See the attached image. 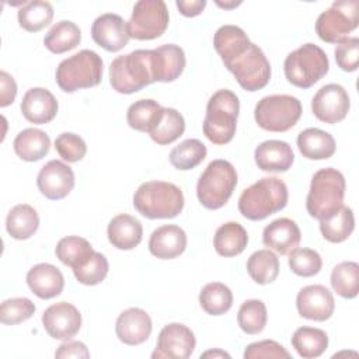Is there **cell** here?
<instances>
[{"label": "cell", "instance_id": "cell-50", "mask_svg": "<svg viewBox=\"0 0 359 359\" xmlns=\"http://www.w3.org/2000/svg\"><path fill=\"white\" fill-rule=\"evenodd\" d=\"M17 95V84L7 72H0V107H7L13 104Z\"/></svg>", "mask_w": 359, "mask_h": 359}, {"label": "cell", "instance_id": "cell-44", "mask_svg": "<svg viewBox=\"0 0 359 359\" xmlns=\"http://www.w3.org/2000/svg\"><path fill=\"white\" fill-rule=\"evenodd\" d=\"M289 266L293 273L303 278H310L321 271L323 259L316 250L294 248L289 252Z\"/></svg>", "mask_w": 359, "mask_h": 359}, {"label": "cell", "instance_id": "cell-25", "mask_svg": "<svg viewBox=\"0 0 359 359\" xmlns=\"http://www.w3.org/2000/svg\"><path fill=\"white\" fill-rule=\"evenodd\" d=\"M151 53L156 81H174L184 72L187 60L181 46L175 43H165L156 49H151Z\"/></svg>", "mask_w": 359, "mask_h": 359}, {"label": "cell", "instance_id": "cell-30", "mask_svg": "<svg viewBox=\"0 0 359 359\" xmlns=\"http://www.w3.org/2000/svg\"><path fill=\"white\" fill-rule=\"evenodd\" d=\"M250 43L251 41L244 29L237 25H222L213 36V46L223 63H227L233 57L238 56L244 49L248 48Z\"/></svg>", "mask_w": 359, "mask_h": 359}, {"label": "cell", "instance_id": "cell-35", "mask_svg": "<svg viewBox=\"0 0 359 359\" xmlns=\"http://www.w3.org/2000/svg\"><path fill=\"white\" fill-rule=\"evenodd\" d=\"M55 254L62 264L76 269L91 258L94 250L86 238L79 236H67L59 240Z\"/></svg>", "mask_w": 359, "mask_h": 359}, {"label": "cell", "instance_id": "cell-47", "mask_svg": "<svg viewBox=\"0 0 359 359\" xmlns=\"http://www.w3.org/2000/svg\"><path fill=\"white\" fill-rule=\"evenodd\" d=\"M55 149L59 156L67 163L80 161L87 153V144L76 133L63 132L55 139Z\"/></svg>", "mask_w": 359, "mask_h": 359}, {"label": "cell", "instance_id": "cell-20", "mask_svg": "<svg viewBox=\"0 0 359 359\" xmlns=\"http://www.w3.org/2000/svg\"><path fill=\"white\" fill-rule=\"evenodd\" d=\"M59 105L55 95L43 88H29L21 101V112L24 118L36 125H45L50 122L57 114Z\"/></svg>", "mask_w": 359, "mask_h": 359}, {"label": "cell", "instance_id": "cell-19", "mask_svg": "<svg viewBox=\"0 0 359 359\" xmlns=\"http://www.w3.org/2000/svg\"><path fill=\"white\" fill-rule=\"evenodd\" d=\"M153 324L150 316L139 307L123 310L115 323V332L121 342L126 345H140L151 334Z\"/></svg>", "mask_w": 359, "mask_h": 359}, {"label": "cell", "instance_id": "cell-18", "mask_svg": "<svg viewBox=\"0 0 359 359\" xmlns=\"http://www.w3.org/2000/svg\"><path fill=\"white\" fill-rule=\"evenodd\" d=\"M91 36L97 45L108 52H118L128 45L129 34L123 18L114 13L97 17L91 25Z\"/></svg>", "mask_w": 359, "mask_h": 359}, {"label": "cell", "instance_id": "cell-12", "mask_svg": "<svg viewBox=\"0 0 359 359\" xmlns=\"http://www.w3.org/2000/svg\"><path fill=\"white\" fill-rule=\"evenodd\" d=\"M168 10L163 0H139L126 22L129 38L149 41L158 38L168 27Z\"/></svg>", "mask_w": 359, "mask_h": 359}, {"label": "cell", "instance_id": "cell-6", "mask_svg": "<svg viewBox=\"0 0 359 359\" xmlns=\"http://www.w3.org/2000/svg\"><path fill=\"white\" fill-rule=\"evenodd\" d=\"M237 185V172L227 160L217 158L208 164L196 184V195L202 206L215 210L227 203Z\"/></svg>", "mask_w": 359, "mask_h": 359}, {"label": "cell", "instance_id": "cell-28", "mask_svg": "<svg viewBox=\"0 0 359 359\" xmlns=\"http://www.w3.org/2000/svg\"><path fill=\"white\" fill-rule=\"evenodd\" d=\"M14 151L24 161H38L49 153V136L36 128H27L21 130L14 139Z\"/></svg>", "mask_w": 359, "mask_h": 359}, {"label": "cell", "instance_id": "cell-54", "mask_svg": "<svg viewBox=\"0 0 359 359\" xmlns=\"http://www.w3.org/2000/svg\"><path fill=\"white\" fill-rule=\"evenodd\" d=\"M217 4H219L220 7L229 8V7H236V6H238V4H240V1H238V3H220V1H217Z\"/></svg>", "mask_w": 359, "mask_h": 359}, {"label": "cell", "instance_id": "cell-10", "mask_svg": "<svg viewBox=\"0 0 359 359\" xmlns=\"http://www.w3.org/2000/svg\"><path fill=\"white\" fill-rule=\"evenodd\" d=\"M358 8V0L334 1L316 21V32L318 38L328 43H341L345 41L348 34L356 29L359 24Z\"/></svg>", "mask_w": 359, "mask_h": 359}, {"label": "cell", "instance_id": "cell-8", "mask_svg": "<svg viewBox=\"0 0 359 359\" xmlns=\"http://www.w3.org/2000/svg\"><path fill=\"white\" fill-rule=\"evenodd\" d=\"M330 69L327 53L309 42L290 52L283 63L287 81L299 88H309L321 80Z\"/></svg>", "mask_w": 359, "mask_h": 359}, {"label": "cell", "instance_id": "cell-16", "mask_svg": "<svg viewBox=\"0 0 359 359\" xmlns=\"http://www.w3.org/2000/svg\"><path fill=\"white\" fill-rule=\"evenodd\" d=\"M36 185L45 198L63 199L74 187V172L63 161L50 160L38 172Z\"/></svg>", "mask_w": 359, "mask_h": 359}, {"label": "cell", "instance_id": "cell-27", "mask_svg": "<svg viewBox=\"0 0 359 359\" xmlns=\"http://www.w3.org/2000/svg\"><path fill=\"white\" fill-rule=\"evenodd\" d=\"M297 147L309 160H327L335 153L332 135L318 128H307L297 136Z\"/></svg>", "mask_w": 359, "mask_h": 359}, {"label": "cell", "instance_id": "cell-26", "mask_svg": "<svg viewBox=\"0 0 359 359\" xmlns=\"http://www.w3.org/2000/svg\"><path fill=\"white\" fill-rule=\"evenodd\" d=\"M109 243L118 250H133L142 241L143 227L142 223L126 213L116 215L107 229Z\"/></svg>", "mask_w": 359, "mask_h": 359}, {"label": "cell", "instance_id": "cell-48", "mask_svg": "<svg viewBox=\"0 0 359 359\" xmlns=\"http://www.w3.org/2000/svg\"><path fill=\"white\" fill-rule=\"evenodd\" d=\"M335 60L344 72H355L359 62V38H346L335 48Z\"/></svg>", "mask_w": 359, "mask_h": 359}, {"label": "cell", "instance_id": "cell-23", "mask_svg": "<svg viewBox=\"0 0 359 359\" xmlns=\"http://www.w3.org/2000/svg\"><path fill=\"white\" fill-rule=\"evenodd\" d=\"M254 158L262 171L285 172L292 167L294 154L290 144L283 140H265L257 146Z\"/></svg>", "mask_w": 359, "mask_h": 359}, {"label": "cell", "instance_id": "cell-52", "mask_svg": "<svg viewBox=\"0 0 359 359\" xmlns=\"http://www.w3.org/2000/svg\"><path fill=\"white\" fill-rule=\"evenodd\" d=\"M206 1L205 0H177V7L180 13L185 17H195L202 13L205 8Z\"/></svg>", "mask_w": 359, "mask_h": 359}, {"label": "cell", "instance_id": "cell-29", "mask_svg": "<svg viewBox=\"0 0 359 359\" xmlns=\"http://www.w3.org/2000/svg\"><path fill=\"white\" fill-rule=\"evenodd\" d=\"M247 244V230L237 222H227L222 224L213 237V247L222 257H236L245 250Z\"/></svg>", "mask_w": 359, "mask_h": 359}, {"label": "cell", "instance_id": "cell-21", "mask_svg": "<svg viewBox=\"0 0 359 359\" xmlns=\"http://www.w3.org/2000/svg\"><path fill=\"white\" fill-rule=\"evenodd\" d=\"M302 233L294 220L289 217H279L265 226L262 233V243L271 250L286 255L300 244Z\"/></svg>", "mask_w": 359, "mask_h": 359}, {"label": "cell", "instance_id": "cell-53", "mask_svg": "<svg viewBox=\"0 0 359 359\" xmlns=\"http://www.w3.org/2000/svg\"><path fill=\"white\" fill-rule=\"evenodd\" d=\"M210 356L212 358H230V355L223 351H208L201 355V358H210Z\"/></svg>", "mask_w": 359, "mask_h": 359}, {"label": "cell", "instance_id": "cell-41", "mask_svg": "<svg viewBox=\"0 0 359 359\" xmlns=\"http://www.w3.org/2000/svg\"><path fill=\"white\" fill-rule=\"evenodd\" d=\"M331 286L344 299H353L359 292V265L353 261H344L331 272Z\"/></svg>", "mask_w": 359, "mask_h": 359}, {"label": "cell", "instance_id": "cell-2", "mask_svg": "<svg viewBox=\"0 0 359 359\" xmlns=\"http://www.w3.org/2000/svg\"><path fill=\"white\" fill-rule=\"evenodd\" d=\"M133 206L147 219H172L184 209V195L172 182L147 181L136 189Z\"/></svg>", "mask_w": 359, "mask_h": 359}, {"label": "cell", "instance_id": "cell-34", "mask_svg": "<svg viewBox=\"0 0 359 359\" xmlns=\"http://www.w3.org/2000/svg\"><path fill=\"white\" fill-rule=\"evenodd\" d=\"M292 346L304 359L318 358L328 348V337L320 328L300 327L292 337Z\"/></svg>", "mask_w": 359, "mask_h": 359}, {"label": "cell", "instance_id": "cell-15", "mask_svg": "<svg viewBox=\"0 0 359 359\" xmlns=\"http://www.w3.org/2000/svg\"><path fill=\"white\" fill-rule=\"evenodd\" d=\"M42 324L53 339L69 341L81 328V314L72 303L59 302L43 311Z\"/></svg>", "mask_w": 359, "mask_h": 359}, {"label": "cell", "instance_id": "cell-36", "mask_svg": "<svg viewBox=\"0 0 359 359\" xmlns=\"http://www.w3.org/2000/svg\"><path fill=\"white\" fill-rule=\"evenodd\" d=\"M355 229V217L351 208L342 205L332 216L320 220V231L330 243L345 241Z\"/></svg>", "mask_w": 359, "mask_h": 359}, {"label": "cell", "instance_id": "cell-17", "mask_svg": "<svg viewBox=\"0 0 359 359\" xmlns=\"http://www.w3.org/2000/svg\"><path fill=\"white\" fill-rule=\"evenodd\" d=\"M296 307L302 317L313 321L328 320L335 309L334 296L323 285H309L297 293Z\"/></svg>", "mask_w": 359, "mask_h": 359}, {"label": "cell", "instance_id": "cell-42", "mask_svg": "<svg viewBox=\"0 0 359 359\" xmlns=\"http://www.w3.org/2000/svg\"><path fill=\"white\" fill-rule=\"evenodd\" d=\"M185 130L184 116L174 108H164L158 123L149 132L157 144H170L175 142Z\"/></svg>", "mask_w": 359, "mask_h": 359}, {"label": "cell", "instance_id": "cell-1", "mask_svg": "<svg viewBox=\"0 0 359 359\" xmlns=\"http://www.w3.org/2000/svg\"><path fill=\"white\" fill-rule=\"evenodd\" d=\"M287 187L278 177H264L245 188L238 198V210L248 220H264L287 203Z\"/></svg>", "mask_w": 359, "mask_h": 359}, {"label": "cell", "instance_id": "cell-46", "mask_svg": "<svg viewBox=\"0 0 359 359\" xmlns=\"http://www.w3.org/2000/svg\"><path fill=\"white\" fill-rule=\"evenodd\" d=\"M108 268L109 266H108L107 258L101 252L94 251V254L86 264L73 269V273L80 283L93 286V285L101 283L105 279L108 273Z\"/></svg>", "mask_w": 359, "mask_h": 359}, {"label": "cell", "instance_id": "cell-11", "mask_svg": "<svg viewBox=\"0 0 359 359\" xmlns=\"http://www.w3.org/2000/svg\"><path fill=\"white\" fill-rule=\"evenodd\" d=\"M229 72L233 73L237 83L245 91H258L264 88L271 79V65L262 49L250 43L238 56L224 63Z\"/></svg>", "mask_w": 359, "mask_h": 359}, {"label": "cell", "instance_id": "cell-22", "mask_svg": "<svg viewBox=\"0 0 359 359\" xmlns=\"http://www.w3.org/2000/svg\"><path fill=\"white\" fill-rule=\"evenodd\" d=\"M187 248V234L177 224H164L157 227L149 238L151 255L160 259H172L181 255Z\"/></svg>", "mask_w": 359, "mask_h": 359}, {"label": "cell", "instance_id": "cell-37", "mask_svg": "<svg viewBox=\"0 0 359 359\" xmlns=\"http://www.w3.org/2000/svg\"><path fill=\"white\" fill-rule=\"evenodd\" d=\"M247 272L258 285L272 283L279 273V259L271 250H258L250 255Z\"/></svg>", "mask_w": 359, "mask_h": 359}, {"label": "cell", "instance_id": "cell-38", "mask_svg": "<svg viewBox=\"0 0 359 359\" xmlns=\"http://www.w3.org/2000/svg\"><path fill=\"white\" fill-rule=\"evenodd\" d=\"M201 307L210 316H222L231 309L233 293L222 282L206 283L199 293Z\"/></svg>", "mask_w": 359, "mask_h": 359}, {"label": "cell", "instance_id": "cell-40", "mask_svg": "<svg viewBox=\"0 0 359 359\" xmlns=\"http://www.w3.org/2000/svg\"><path fill=\"white\" fill-rule=\"evenodd\" d=\"M206 146L199 139H187L170 151V163L177 170H192L206 157Z\"/></svg>", "mask_w": 359, "mask_h": 359}, {"label": "cell", "instance_id": "cell-32", "mask_svg": "<svg viewBox=\"0 0 359 359\" xmlns=\"http://www.w3.org/2000/svg\"><path fill=\"white\" fill-rule=\"evenodd\" d=\"M81 41V31L77 24L69 20L56 22L43 36V45L52 53L60 55L74 49Z\"/></svg>", "mask_w": 359, "mask_h": 359}, {"label": "cell", "instance_id": "cell-7", "mask_svg": "<svg viewBox=\"0 0 359 359\" xmlns=\"http://www.w3.org/2000/svg\"><path fill=\"white\" fill-rule=\"evenodd\" d=\"M102 79V59L90 49L63 59L56 69V83L65 93L98 86Z\"/></svg>", "mask_w": 359, "mask_h": 359}, {"label": "cell", "instance_id": "cell-45", "mask_svg": "<svg viewBox=\"0 0 359 359\" xmlns=\"http://www.w3.org/2000/svg\"><path fill=\"white\" fill-rule=\"evenodd\" d=\"M35 313V304L27 297H13L1 303L0 320L6 325H15L31 318Z\"/></svg>", "mask_w": 359, "mask_h": 359}, {"label": "cell", "instance_id": "cell-3", "mask_svg": "<svg viewBox=\"0 0 359 359\" xmlns=\"http://www.w3.org/2000/svg\"><path fill=\"white\" fill-rule=\"evenodd\" d=\"M154 81L151 49H136L115 57L109 65V83L121 94L140 91Z\"/></svg>", "mask_w": 359, "mask_h": 359}, {"label": "cell", "instance_id": "cell-4", "mask_svg": "<svg viewBox=\"0 0 359 359\" xmlns=\"http://www.w3.org/2000/svg\"><path fill=\"white\" fill-rule=\"evenodd\" d=\"M345 187V178L337 168L327 167L318 170L311 178L306 198L309 215L317 220L332 216L344 205Z\"/></svg>", "mask_w": 359, "mask_h": 359}, {"label": "cell", "instance_id": "cell-13", "mask_svg": "<svg viewBox=\"0 0 359 359\" xmlns=\"http://www.w3.org/2000/svg\"><path fill=\"white\" fill-rule=\"evenodd\" d=\"M351 101L346 90L341 84L323 86L311 100V111L314 116L325 123H337L348 115Z\"/></svg>", "mask_w": 359, "mask_h": 359}, {"label": "cell", "instance_id": "cell-9", "mask_svg": "<svg viewBox=\"0 0 359 359\" xmlns=\"http://www.w3.org/2000/svg\"><path fill=\"white\" fill-rule=\"evenodd\" d=\"M302 116V102L287 94H275L261 98L254 109V118L259 128L269 132H286Z\"/></svg>", "mask_w": 359, "mask_h": 359}, {"label": "cell", "instance_id": "cell-5", "mask_svg": "<svg viewBox=\"0 0 359 359\" xmlns=\"http://www.w3.org/2000/svg\"><path fill=\"white\" fill-rule=\"evenodd\" d=\"M240 112L238 97L230 90H217L208 101L203 133L215 144L229 143L236 133Z\"/></svg>", "mask_w": 359, "mask_h": 359}, {"label": "cell", "instance_id": "cell-33", "mask_svg": "<svg viewBox=\"0 0 359 359\" xmlns=\"http://www.w3.org/2000/svg\"><path fill=\"white\" fill-rule=\"evenodd\" d=\"M164 108L154 100H137L126 112L128 125L139 132H150L160 121Z\"/></svg>", "mask_w": 359, "mask_h": 359}, {"label": "cell", "instance_id": "cell-14", "mask_svg": "<svg viewBox=\"0 0 359 359\" xmlns=\"http://www.w3.org/2000/svg\"><path fill=\"white\" fill-rule=\"evenodd\" d=\"M196 345L194 332L184 324L171 323L158 334L157 345L151 353L153 359H188Z\"/></svg>", "mask_w": 359, "mask_h": 359}, {"label": "cell", "instance_id": "cell-43", "mask_svg": "<svg viewBox=\"0 0 359 359\" xmlns=\"http://www.w3.org/2000/svg\"><path fill=\"white\" fill-rule=\"evenodd\" d=\"M268 320V313H266V306L262 300L258 299H250L245 300L237 313V323L240 328L248 334V335H255L259 334Z\"/></svg>", "mask_w": 359, "mask_h": 359}, {"label": "cell", "instance_id": "cell-31", "mask_svg": "<svg viewBox=\"0 0 359 359\" xmlns=\"http://www.w3.org/2000/svg\"><path fill=\"white\" fill-rule=\"evenodd\" d=\"M39 227V216L36 210L27 203L11 208L6 219L7 233L15 240H27L35 234Z\"/></svg>", "mask_w": 359, "mask_h": 359}, {"label": "cell", "instance_id": "cell-49", "mask_svg": "<svg viewBox=\"0 0 359 359\" xmlns=\"http://www.w3.org/2000/svg\"><path fill=\"white\" fill-rule=\"evenodd\" d=\"M266 359V358H275V359H282L290 358V353L276 341L272 339H264L258 342L250 344L245 351H244V359Z\"/></svg>", "mask_w": 359, "mask_h": 359}, {"label": "cell", "instance_id": "cell-51", "mask_svg": "<svg viewBox=\"0 0 359 359\" xmlns=\"http://www.w3.org/2000/svg\"><path fill=\"white\" fill-rule=\"evenodd\" d=\"M55 358H90L87 346L80 341H66L55 352Z\"/></svg>", "mask_w": 359, "mask_h": 359}, {"label": "cell", "instance_id": "cell-24", "mask_svg": "<svg viewBox=\"0 0 359 359\" xmlns=\"http://www.w3.org/2000/svg\"><path fill=\"white\" fill-rule=\"evenodd\" d=\"M27 283L31 292L39 299L48 300L62 293L65 278L52 264H36L27 273Z\"/></svg>", "mask_w": 359, "mask_h": 359}, {"label": "cell", "instance_id": "cell-39", "mask_svg": "<svg viewBox=\"0 0 359 359\" xmlns=\"http://www.w3.org/2000/svg\"><path fill=\"white\" fill-rule=\"evenodd\" d=\"M18 24L28 32H38L52 22L53 7L49 1L34 0L18 10Z\"/></svg>", "mask_w": 359, "mask_h": 359}]
</instances>
